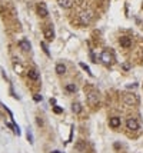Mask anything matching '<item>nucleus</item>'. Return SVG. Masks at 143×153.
<instances>
[{
    "mask_svg": "<svg viewBox=\"0 0 143 153\" xmlns=\"http://www.w3.org/2000/svg\"><path fill=\"white\" fill-rule=\"evenodd\" d=\"M119 43H120V46H122V47L129 49V47L132 46V39H130L129 36H122V37L119 39Z\"/></svg>",
    "mask_w": 143,
    "mask_h": 153,
    "instance_id": "0eeeda50",
    "label": "nucleus"
},
{
    "mask_svg": "<svg viewBox=\"0 0 143 153\" xmlns=\"http://www.w3.org/2000/svg\"><path fill=\"white\" fill-rule=\"evenodd\" d=\"M109 126L112 129H117L120 128V117H112V119H109Z\"/></svg>",
    "mask_w": 143,
    "mask_h": 153,
    "instance_id": "9b49d317",
    "label": "nucleus"
},
{
    "mask_svg": "<svg viewBox=\"0 0 143 153\" xmlns=\"http://www.w3.org/2000/svg\"><path fill=\"white\" fill-rule=\"evenodd\" d=\"M52 153H60L59 150H54V152H52Z\"/></svg>",
    "mask_w": 143,
    "mask_h": 153,
    "instance_id": "393cba45",
    "label": "nucleus"
},
{
    "mask_svg": "<svg viewBox=\"0 0 143 153\" xmlns=\"http://www.w3.org/2000/svg\"><path fill=\"white\" fill-rule=\"evenodd\" d=\"M100 62L103 64L109 66V64H112V63L115 62V57H113V54H112L110 51L104 50V51H102V54H100Z\"/></svg>",
    "mask_w": 143,
    "mask_h": 153,
    "instance_id": "7ed1b4c3",
    "label": "nucleus"
},
{
    "mask_svg": "<svg viewBox=\"0 0 143 153\" xmlns=\"http://www.w3.org/2000/svg\"><path fill=\"white\" fill-rule=\"evenodd\" d=\"M36 12H37V14L40 17H47L49 16V10L46 7V4L44 3H39L37 6H36Z\"/></svg>",
    "mask_w": 143,
    "mask_h": 153,
    "instance_id": "423d86ee",
    "label": "nucleus"
},
{
    "mask_svg": "<svg viewBox=\"0 0 143 153\" xmlns=\"http://www.w3.org/2000/svg\"><path fill=\"white\" fill-rule=\"evenodd\" d=\"M76 150H79V152H86V142L83 140H79L77 143H76Z\"/></svg>",
    "mask_w": 143,
    "mask_h": 153,
    "instance_id": "2eb2a0df",
    "label": "nucleus"
},
{
    "mask_svg": "<svg viewBox=\"0 0 143 153\" xmlns=\"http://www.w3.org/2000/svg\"><path fill=\"white\" fill-rule=\"evenodd\" d=\"M123 69H125V70H127V69H129V64H127V63H126V64H123Z\"/></svg>",
    "mask_w": 143,
    "mask_h": 153,
    "instance_id": "b1692460",
    "label": "nucleus"
},
{
    "mask_svg": "<svg viewBox=\"0 0 143 153\" xmlns=\"http://www.w3.org/2000/svg\"><path fill=\"white\" fill-rule=\"evenodd\" d=\"M40 46H42V49L44 50V53H46L47 56H50V50H49V47H47V44H46L44 42H42V43H40Z\"/></svg>",
    "mask_w": 143,
    "mask_h": 153,
    "instance_id": "a211bd4d",
    "label": "nucleus"
},
{
    "mask_svg": "<svg viewBox=\"0 0 143 153\" xmlns=\"http://www.w3.org/2000/svg\"><path fill=\"white\" fill-rule=\"evenodd\" d=\"M123 103L129 107H135L139 104V97L135 93H123Z\"/></svg>",
    "mask_w": 143,
    "mask_h": 153,
    "instance_id": "f03ea898",
    "label": "nucleus"
},
{
    "mask_svg": "<svg viewBox=\"0 0 143 153\" xmlns=\"http://www.w3.org/2000/svg\"><path fill=\"white\" fill-rule=\"evenodd\" d=\"M79 64H80V67L83 69V70H86V73H87L89 76H93V73H92V70H90V67H89V66H87L86 63H83V62H80Z\"/></svg>",
    "mask_w": 143,
    "mask_h": 153,
    "instance_id": "dca6fc26",
    "label": "nucleus"
},
{
    "mask_svg": "<svg viewBox=\"0 0 143 153\" xmlns=\"http://www.w3.org/2000/svg\"><path fill=\"white\" fill-rule=\"evenodd\" d=\"M27 76L30 80H33V82H39L40 80V75H39V72L36 70V69H30L29 72H27Z\"/></svg>",
    "mask_w": 143,
    "mask_h": 153,
    "instance_id": "1a4fd4ad",
    "label": "nucleus"
},
{
    "mask_svg": "<svg viewBox=\"0 0 143 153\" xmlns=\"http://www.w3.org/2000/svg\"><path fill=\"white\" fill-rule=\"evenodd\" d=\"M136 87H137L136 83H133V85H127V89H130V90H133V89H136Z\"/></svg>",
    "mask_w": 143,
    "mask_h": 153,
    "instance_id": "5701e85b",
    "label": "nucleus"
},
{
    "mask_svg": "<svg viewBox=\"0 0 143 153\" xmlns=\"http://www.w3.org/2000/svg\"><path fill=\"white\" fill-rule=\"evenodd\" d=\"M79 17H80V23H82V25H89L93 19V13L90 10H84V12L80 13Z\"/></svg>",
    "mask_w": 143,
    "mask_h": 153,
    "instance_id": "20e7f679",
    "label": "nucleus"
},
{
    "mask_svg": "<svg viewBox=\"0 0 143 153\" xmlns=\"http://www.w3.org/2000/svg\"><path fill=\"white\" fill-rule=\"evenodd\" d=\"M53 110H54V113H57V115H60V113H63V109H62V107H59V106H56V104H54V107H53Z\"/></svg>",
    "mask_w": 143,
    "mask_h": 153,
    "instance_id": "aec40b11",
    "label": "nucleus"
},
{
    "mask_svg": "<svg viewBox=\"0 0 143 153\" xmlns=\"http://www.w3.org/2000/svg\"><path fill=\"white\" fill-rule=\"evenodd\" d=\"M66 90H67L69 93H75L76 90H77V87H76L75 83H69V85H66Z\"/></svg>",
    "mask_w": 143,
    "mask_h": 153,
    "instance_id": "f3484780",
    "label": "nucleus"
},
{
    "mask_svg": "<svg viewBox=\"0 0 143 153\" xmlns=\"http://www.w3.org/2000/svg\"><path fill=\"white\" fill-rule=\"evenodd\" d=\"M36 122H37V125H39V126H43V119L40 117V116H39V117H36Z\"/></svg>",
    "mask_w": 143,
    "mask_h": 153,
    "instance_id": "4be33fe9",
    "label": "nucleus"
},
{
    "mask_svg": "<svg viewBox=\"0 0 143 153\" xmlns=\"http://www.w3.org/2000/svg\"><path fill=\"white\" fill-rule=\"evenodd\" d=\"M27 140H29V143H32L33 145V135H32V130L30 129H27Z\"/></svg>",
    "mask_w": 143,
    "mask_h": 153,
    "instance_id": "6ab92c4d",
    "label": "nucleus"
},
{
    "mask_svg": "<svg viewBox=\"0 0 143 153\" xmlns=\"http://www.w3.org/2000/svg\"><path fill=\"white\" fill-rule=\"evenodd\" d=\"M33 99H34V102H42V96L40 94H34Z\"/></svg>",
    "mask_w": 143,
    "mask_h": 153,
    "instance_id": "412c9836",
    "label": "nucleus"
},
{
    "mask_svg": "<svg viewBox=\"0 0 143 153\" xmlns=\"http://www.w3.org/2000/svg\"><path fill=\"white\" fill-rule=\"evenodd\" d=\"M56 73L57 75H65L66 73V66L63 63H57L56 64Z\"/></svg>",
    "mask_w": 143,
    "mask_h": 153,
    "instance_id": "4468645a",
    "label": "nucleus"
},
{
    "mask_svg": "<svg viewBox=\"0 0 143 153\" xmlns=\"http://www.w3.org/2000/svg\"><path fill=\"white\" fill-rule=\"evenodd\" d=\"M19 47H20L23 51H30L32 50V44L29 43V40H26V39H22V40L19 42Z\"/></svg>",
    "mask_w": 143,
    "mask_h": 153,
    "instance_id": "9d476101",
    "label": "nucleus"
},
{
    "mask_svg": "<svg viewBox=\"0 0 143 153\" xmlns=\"http://www.w3.org/2000/svg\"><path fill=\"white\" fill-rule=\"evenodd\" d=\"M43 34H44V39H46L47 42H52V40L54 39V29H53V26H52V25L44 26V29H43Z\"/></svg>",
    "mask_w": 143,
    "mask_h": 153,
    "instance_id": "39448f33",
    "label": "nucleus"
},
{
    "mask_svg": "<svg viewBox=\"0 0 143 153\" xmlns=\"http://www.w3.org/2000/svg\"><path fill=\"white\" fill-rule=\"evenodd\" d=\"M87 103H89V106H92V107H99V104H100V94L97 90H89L87 92Z\"/></svg>",
    "mask_w": 143,
    "mask_h": 153,
    "instance_id": "f257e3e1",
    "label": "nucleus"
},
{
    "mask_svg": "<svg viewBox=\"0 0 143 153\" xmlns=\"http://www.w3.org/2000/svg\"><path fill=\"white\" fill-rule=\"evenodd\" d=\"M82 110H83V107H82V104H80L79 102H73V103H72V112H73V113L79 115Z\"/></svg>",
    "mask_w": 143,
    "mask_h": 153,
    "instance_id": "ddd939ff",
    "label": "nucleus"
},
{
    "mask_svg": "<svg viewBox=\"0 0 143 153\" xmlns=\"http://www.w3.org/2000/svg\"><path fill=\"white\" fill-rule=\"evenodd\" d=\"M57 4L63 9H70L73 6V0H57Z\"/></svg>",
    "mask_w": 143,
    "mask_h": 153,
    "instance_id": "f8f14e48",
    "label": "nucleus"
},
{
    "mask_svg": "<svg viewBox=\"0 0 143 153\" xmlns=\"http://www.w3.org/2000/svg\"><path fill=\"white\" fill-rule=\"evenodd\" d=\"M126 126H127L129 130H137V129H139V122L136 119H133V117H130V119H127Z\"/></svg>",
    "mask_w": 143,
    "mask_h": 153,
    "instance_id": "6e6552de",
    "label": "nucleus"
}]
</instances>
